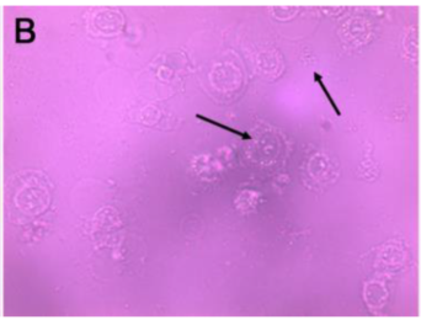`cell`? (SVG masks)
<instances>
[{
    "label": "cell",
    "instance_id": "2",
    "mask_svg": "<svg viewBox=\"0 0 421 325\" xmlns=\"http://www.w3.org/2000/svg\"><path fill=\"white\" fill-rule=\"evenodd\" d=\"M313 78H314V81H316V83L320 86V89H322V91L324 93V95H325L326 100H328V101H329V104H330V106H331V109H333V110H334V112L336 114V116H341V110H340V109H339L338 104H336V101L334 100V98H333L331 94H330V91H329L328 88H326V85L324 84L323 75L320 74V73L314 72V73H313Z\"/></svg>",
    "mask_w": 421,
    "mask_h": 325
},
{
    "label": "cell",
    "instance_id": "1",
    "mask_svg": "<svg viewBox=\"0 0 421 325\" xmlns=\"http://www.w3.org/2000/svg\"><path fill=\"white\" fill-rule=\"evenodd\" d=\"M196 118H198V120L204 121V122H206V123L211 124V126L217 127V128L224 129V131H227V132L232 133V135H235L237 137H239V138H240V139H243V141H253V136H251L249 132H247V131H239V129H237V128H233V127H229V126H227V124L218 122V121L213 120V118H210V117L205 116V115L196 114Z\"/></svg>",
    "mask_w": 421,
    "mask_h": 325
}]
</instances>
